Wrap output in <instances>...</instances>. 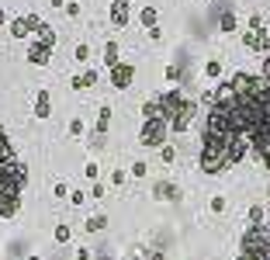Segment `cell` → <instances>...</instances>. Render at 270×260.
<instances>
[{"label": "cell", "instance_id": "6da1fadb", "mask_svg": "<svg viewBox=\"0 0 270 260\" xmlns=\"http://www.w3.org/2000/svg\"><path fill=\"white\" fill-rule=\"evenodd\" d=\"M246 129L239 118V108L228 94V87L215 97V108L205 129V150H201V170L205 173H225L232 163L246 156Z\"/></svg>", "mask_w": 270, "mask_h": 260}, {"label": "cell", "instance_id": "7a4b0ae2", "mask_svg": "<svg viewBox=\"0 0 270 260\" xmlns=\"http://www.w3.org/2000/svg\"><path fill=\"white\" fill-rule=\"evenodd\" d=\"M228 94L239 108L249 146L260 153V160L270 170V59L263 63V77L236 73L232 84H228Z\"/></svg>", "mask_w": 270, "mask_h": 260}, {"label": "cell", "instance_id": "3957f363", "mask_svg": "<svg viewBox=\"0 0 270 260\" xmlns=\"http://www.w3.org/2000/svg\"><path fill=\"white\" fill-rule=\"evenodd\" d=\"M24 184H28V170L18 160V153L11 150L4 129H0V218H11L21 208Z\"/></svg>", "mask_w": 270, "mask_h": 260}, {"label": "cell", "instance_id": "277c9868", "mask_svg": "<svg viewBox=\"0 0 270 260\" xmlns=\"http://www.w3.org/2000/svg\"><path fill=\"white\" fill-rule=\"evenodd\" d=\"M243 260H270V229L253 226L243 236Z\"/></svg>", "mask_w": 270, "mask_h": 260}, {"label": "cell", "instance_id": "5b68a950", "mask_svg": "<svg viewBox=\"0 0 270 260\" xmlns=\"http://www.w3.org/2000/svg\"><path fill=\"white\" fill-rule=\"evenodd\" d=\"M145 115H149V122H145V129H142V146H160V142L166 139L170 122H166L163 115H156V104H149Z\"/></svg>", "mask_w": 270, "mask_h": 260}, {"label": "cell", "instance_id": "8992f818", "mask_svg": "<svg viewBox=\"0 0 270 260\" xmlns=\"http://www.w3.org/2000/svg\"><path fill=\"white\" fill-rule=\"evenodd\" d=\"M38 31H42V39H38L35 45H31V52H28V59L31 63H45L49 59V52H52V45H56V35L42 24V28H38Z\"/></svg>", "mask_w": 270, "mask_h": 260}, {"label": "cell", "instance_id": "52a82bcc", "mask_svg": "<svg viewBox=\"0 0 270 260\" xmlns=\"http://www.w3.org/2000/svg\"><path fill=\"white\" fill-rule=\"evenodd\" d=\"M28 28H42V21H38V18H18V21H11V35H14V39H24Z\"/></svg>", "mask_w": 270, "mask_h": 260}, {"label": "cell", "instance_id": "ba28073f", "mask_svg": "<svg viewBox=\"0 0 270 260\" xmlns=\"http://www.w3.org/2000/svg\"><path fill=\"white\" fill-rule=\"evenodd\" d=\"M35 115H38V118H49V94H45V90L38 94V101H35Z\"/></svg>", "mask_w": 270, "mask_h": 260}, {"label": "cell", "instance_id": "9c48e42d", "mask_svg": "<svg viewBox=\"0 0 270 260\" xmlns=\"http://www.w3.org/2000/svg\"><path fill=\"white\" fill-rule=\"evenodd\" d=\"M128 18V0H114V24H125Z\"/></svg>", "mask_w": 270, "mask_h": 260}, {"label": "cell", "instance_id": "30bf717a", "mask_svg": "<svg viewBox=\"0 0 270 260\" xmlns=\"http://www.w3.org/2000/svg\"><path fill=\"white\" fill-rule=\"evenodd\" d=\"M128 80H132V66H114V84L125 87Z\"/></svg>", "mask_w": 270, "mask_h": 260}, {"label": "cell", "instance_id": "8fae6325", "mask_svg": "<svg viewBox=\"0 0 270 260\" xmlns=\"http://www.w3.org/2000/svg\"><path fill=\"white\" fill-rule=\"evenodd\" d=\"M87 229H90V233H97V229H104V218H101V215H94V218L87 222Z\"/></svg>", "mask_w": 270, "mask_h": 260}, {"label": "cell", "instance_id": "7c38bea8", "mask_svg": "<svg viewBox=\"0 0 270 260\" xmlns=\"http://www.w3.org/2000/svg\"><path fill=\"white\" fill-rule=\"evenodd\" d=\"M142 21H145V24H152V21H156V11L145 7V11H142Z\"/></svg>", "mask_w": 270, "mask_h": 260}, {"label": "cell", "instance_id": "4fadbf2b", "mask_svg": "<svg viewBox=\"0 0 270 260\" xmlns=\"http://www.w3.org/2000/svg\"><path fill=\"white\" fill-rule=\"evenodd\" d=\"M56 239H59V243H66V239H69V229H66V226H59V229H56Z\"/></svg>", "mask_w": 270, "mask_h": 260}, {"label": "cell", "instance_id": "5bb4252c", "mask_svg": "<svg viewBox=\"0 0 270 260\" xmlns=\"http://www.w3.org/2000/svg\"><path fill=\"white\" fill-rule=\"evenodd\" d=\"M4 21H7V14H4V11H0V24H4Z\"/></svg>", "mask_w": 270, "mask_h": 260}]
</instances>
